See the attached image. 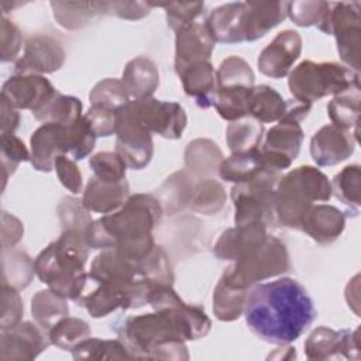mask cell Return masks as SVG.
<instances>
[{"instance_id": "f35d334b", "label": "cell", "mask_w": 361, "mask_h": 361, "mask_svg": "<svg viewBox=\"0 0 361 361\" xmlns=\"http://www.w3.org/2000/svg\"><path fill=\"white\" fill-rule=\"evenodd\" d=\"M264 137V124L254 120H238L228 124L226 131L227 145L231 154L247 152L259 148Z\"/></svg>"}, {"instance_id": "1f68e13d", "label": "cell", "mask_w": 361, "mask_h": 361, "mask_svg": "<svg viewBox=\"0 0 361 361\" xmlns=\"http://www.w3.org/2000/svg\"><path fill=\"white\" fill-rule=\"evenodd\" d=\"M360 85L353 86L348 90L333 96L327 104V113L333 126L351 131L358 138V118H360Z\"/></svg>"}, {"instance_id": "d4e9b609", "label": "cell", "mask_w": 361, "mask_h": 361, "mask_svg": "<svg viewBox=\"0 0 361 361\" xmlns=\"http://www.w3.org/2000/svg\"><path fill=\"white\" fill-rule=\"evenodd\" d=\"M244 1L227 3L209 13L204 24L216 42L237 44L244 42L243 31Z\"/></svg>"}, {"instance_id": "7a4b0ae2", "label": "cell", "mask_w": 361, "mask_h": 361, "mask_svg": "<svg viewBox=\"0 0 361 361\" xmlns=\"http://www.w3.org/2000/svg\"><path fill=\"white\" fill-rule=\"evenodd\" d=\"M250 330L272 344L296 341L316 317L307 290L293 278L255 283L250 288L244 307Z\"/></svg>"}, {"instance_id": "8d00e7d4", "label": "cell", "mask_w": 361, "mask_h": 361, "mask_svg": "<svg viewBox=\"0 0 361 361\" xmlns=\"http://www.w3.org/2000/svg\"><path fill=\"white\" fill-rule=\"evenodd\" d=\"M1 262H3L1 285H8L18 290L30 285L35 274V268H34V261L27 252L18 251V250L8 251V248H4L1 251Z\"/></svg>"}, {"instance_id": "30bf717a", "label": "cell", "mask_w": 361, "mask_h": 361, "mask_svg": "<svg viewBox=\"0 0 361 361\" xmlns=\"http://www.w3.org/2000/svg\"><path fill=\"white\" fill-rule=\"evenodd\" d=\"M128 106L137 121L151 134H158L166 140H178L186 128L188 117L179 103L147 97L130 100Z\"/></svg>"}, {"instance_id": "f5cc1de1", "label": "cell", "mask_w": 361, "mask_h": 361, "mask_svg": "<svg viewBox=\"0 0 361 361\" xmlns=\"http://www.w3.org/2000/svg\"><path fill=\"white\" fill-rule=\"evenodd\" d=\"M68 138H69V154L76 161L86 158L94 148L96 134L93 133L85 116H82L68 127Z\"/></svg>"}, {"instance_id": "681fc988", "label": "cell", "mask_w": 361, "mask_h": 361, "mask_svg": "<svg viewBox=\"0 0 361 361\" xmlns=\"http://www.w3.org/2000/svg\"><path fill=\"white\" fill-rule=\"evenodd\" d=\"M0 158H1V172H3V189L10 175L16 172L21 162L30 161L31 154L28 152L24 142L14 134H1L0 144Z\"/></svg>"}, {"instance_id": "ba28073f", "label": "cell", "mask_w": 361, "mask_h": 361, "mask_svg": "<svg viewBox=\"0 0 361 361\" xmlns=\"http://www.w3.org/2000/svg\"><path fill=\"white\" fill-rule=\"evenodd\" d=\"M361 3L338 1L329 3V7L317 24L324 34L334 35L340 59L350 69H360V45H361Z\"/></svg>"}, {"instance_id": "7dc6e473", "label": "cell", "mask_w": 361, "mask_h": 361, "mask_svg": "<svg viewBox=\"0 0 361 361\" xmlns=\"http://www.w3.org/2000/svg\"><path fill=\"white\" fill-rule=\"evenodd\" d=\"M151 7H164L168 27L178 31L189 24L200 21L204 16L203 1H169V3H148Z\"/></svg>"}, {"instance_id": "52a82bcc", "label": "cell", "mask_w": 361, "mask_h": 361, "mask_svg": "<svg viewBox=\"0 0 361 361\" xmlns=\"http://www.w3.org/2000/svg\"><path fill=\"white\" fill-rule=\"evenodd\" d=\"M279 172L265 169L258 178L248 183H237L231 188L230 196L234 203L235 226L261 223L265 227L276 223V185Z\"/></svg>"}, {"instance_id": "b9f144b4", "label": "cell", "mask_w": 361, "mask_h": 361, "mask_svg": "<svg viewBox=\"0 0 361 361\" xmlns=\"http://www.w3.org/2000/svg\"><path fill=\"white\" fill-rule=\"evenodd\" d=\"M360 180H361V168L360 165H347L344 166L330 182L331 193L350 207L353 216L358 214L360 207Z\"/></svg>"}, {"instance_id": "cb8c5ba5", "label": "cell", "mask_w": 361, "mask_h": 361, "mask_svg": "<svg viewBox=\"0 0 361 361\" xmlns=\"http://www.w3.org/2000/svg\"><path fill=\"white\" fill-rule=\"evenodd\" d=\"M128 192L130 186L126 179L120 182H106L93 175L86 183L82 203L89 212L109 214L124 204L130 196Z\"/></svg>"}, {"instance_id": "94428289", "label": "cell", "mask_w": 361, "mask_h": 361, "mask_svg": "<svg viewBox=\"0 0 361 361\" xmlns=\"http://www.w3.org/2000/svg\"><path fill=\"white\" fill-rule=\"evenodd\" d=\"M85 118L90 124L96 137H109L116 134V114L113 110L92 106L85 114Z\"/></svg>"}, {"instance_id": "4316f807", "label": "cell", "mask_w": 361, "mask_h": 361, "mask_svg": "<svg viewBox=\"0 0 361 361\" xmlns=\"http://www.w3.org/2000/svg\"><path fill=\"white\" fill-rule=\"evenodd\" d=\"M196 180L197 178L188 169L176 171L164 180L157 190V199L162 206L164 214L173 216L186 207H190Z\"/></svg>"}, {"instance_id": "74e56055", "label": "cell", "mask_w": 361, "mask_h": 361, "mask_svg": "<svg viewBox=\"0 0 361 361\" xmlns=\"http://www.w3.org/2000/svg\"><path fill=\"white\" fill-rule=\"evenodd\" d=\"M75 360H133L121 340H102L87 337L72 348Z\"/></svg>"}, {"instance_id": "816d5d0a", "label": "cell", "mask_w": 361, "mask_h": 361, "mask_svg": "<svg viewBox=\"0 0 361 361\" xmlns=\"http://www.w3.org/2000/svg\"><path fill=\"white\" fill-rule=\"evenodd\" d=\"M58 217L63 230L85 231V228L93 221L90 212L85 209L82 200L66 196L58 204Z\"/></svg>"}, {"instance_id": "e575fe53", "label": "cell", "mask_w": 361, "mask_h": 361, "mask_svg": "<svg viewBox=\"0 0 361 361\" xmlns=\"http://www.w3.org/2000/svg\"><path fill=\"white\" fill-rule=\"evenodd\" d=\"M250 289L230 285L220 278L213 292V313L221 322H234L243 313Z\"/></svg>"}, {"instance_id": "680465c9", "label": "cell", "mask_w": 361, "mask_h": 361, "mask_svg": "<svg viewBox=\"0 0 361 361\" xmlns=\"http://www.w3.org/2000/svg\"><path fill=\"white\" fill-rule=\"evenodd\" d=\"M0 38H1V62H11L18 55L21 45H23V37L18 30V27L8 20L7 17H1V25H0Z\"/></svg>"}, {"instance_id": "d6986e66", "label": "cell", "mask_w": 361, "mask_h": 361, "mask_svg": "<svg viewBox=\"0 0 361 361\" xmlns=\"http://www.w3.org/2000/svg\"><path fill=\"white\" fill-rule=\"evenodd\" d=\"M175 37V71L182 72L197 61H210L216 41L204 21H197L178 30Z\"/></svg>"}, {"instance_id": "db71d44e", "label": "cell", "mask_w": 361, "mask_h": 361, "mask_svg": "<svg viewBox=\"0 0 361 361\" xmlns=\"http://www.w3.org/2000/svg\"><path fill=\"white\" fill-rule=\"evenodd\" d=\"M97 16H116L123 20H141L151 11L145 1H93Z\"/></svg>"}, {"instance_id": "6f0895ef", "label": "cell", "mask_w": 361, "mask_h": 361, "mask_svg": "<svg viewBox=\"0 0 361 361\" xmlns=\"http://www.w3.org/2000/svg\"><path fill=\"white\" fill-rule=\"evenodd\" d=\"M54 169L65 189H68L73 195H78L82 192V188H83L82 172L73 159L68 158L66 155H59L55 158Z\"/></svg>"}, {"instance_id": "ee69618b", "label": "cell", "mask_w": 361, "mask_h": 361, "mask_svg": "<svg viewBox=\"0 0 361 361\" xmlns=\"http://www.w3.org/2000/svg\"><path fill=\"white\" fill-rule=\"evenodd\" d=\"M251 89L235 87V89H216L214 109L221 118L227 121H238L248 116V99Z\"/></svg>"}, {"instance_id": "4fadbf2b", "label": "cell", "mask_w": 361, "mask_h": 361, "mask_svg": "<svg viewBox=\"0 0 361 361\" xmlns=\"http://www.w3.org/2000/svg\"><path fill=\"white\" fill-rule=\"evenodd\" d=\"M63 62L65 49L61 41L48 34H37L25 41L24 54L14 69L18 75L54 73L62 68Z\"/></svg>"}, {"instance_id": "be15d7a7", "label": "cell", "mask_w": 361, "mask_h": 361, "mask_svg": "<svg viewBox=\"0 0 361 361\" xmlns=\"http://www.w3.org/2000/svg\"><path fill=\"white\" fill-rule=\"evenodd\" d=\"M0 100H1V134H13L20 124V113L4 96H1Z\"/></svg>"}, {"instance_id": "7402d4cb", "label": "cell", "mask_w": 361, "mask_h": 361, "mask_svg": "<svg viewBox=\"0 0 361 361\" xmlns=\"http://www.w3.org/2000/svg\"><path fill=\"white\" fill-rule=\"evenodd\" d=\"M89 278L97 283L128 289L140 276L135 261L126 258L116 250H104L92 261Z\"/></svg>"}, {"instance_id": "bcb514c9", "label": "cell", "mask_w": 361, "mask_h": 361, "mask_svg": "<svg viewBox=\"0 0 361 361\" xmlns=\"http://www.w3.org/2000/svg\"><path fill=\"white\" fill-rule=\"evenodd\" d=\"M137 274L140 278H145L161 283H173V271L168 254L161 245L152 248V251L140 261H135Z\"/></svg>"}, {"instance_id": "4dcf8cb0", "label": "cell", "mask_w": 361, "mask_h": 361, "mask_svg": "<svg viewBox=\"0 0 361 361\" xmlns=\"http://www.w3.org/2000/svg\"><path fill=\"white\" fill-rule=\"evenodd\" d=\"M286 110V100L268 85L254 86L248 99V116L259 123L279 121Z\"/></svg>"}, {"instance_id": "60d3db41", "label": "cell", "mask_w": 361, "mask_h": 361, "mask_svg": "<svg viewBox=\"0 0 361 361\" xmlns=\"http://www.w3.org/2000/svg\"><path fill=\"white\" fill-rule=\"evenodd\" d=\"M254 82L255 75L248 62L235 55L221 61L216 71V89H251L254 87Z\"/></svg>"}, {"instance_id": "2e32d148", "label": "cell", "mask_w": 361, "mask_h": 361, "mask_svg": "<svg viewBox=\"0 0 361 361\" xmlns=\"http://www.w3.org/2000/svg\"><path fill=\"white\" fill-rule=\"evenodd\" d=\"M56 89L42 75L27 73L10 76L1 87L4 96L17 110H37L47 103Z\"/></svg>"}, {"instance_id": "8fae6325", "label": "cell", "mask_w": 361, "mask_h": 361, "mask_svg": "<svg viewBox=\"0 0 361 361\" xmlns=\"http://www.w3.org/2000/svg\"><path fill=\"white\" fill-rule=\"evenodd\" d=\"M305 133L298 121L279 120L267 131L265 141L259 145L264 166L279 172L289 168L299 155Z\"/></svg>"}, {"instance_id": "6125c7cd", "label": "cell", "mask_w": 361, "mask_h": 361, "mask_svg": "<svg viewBox=\"0 0 361 361\" xmlns=\"http://www.w3.org/2000/svg\"><path fill=\"white\" fill-rule=\"evenodd\" d=\"M24 227L23 223L14 217L13 214H8L6 212L1 213V247L4 248H13L23 237Z\"/></svg>"}, {"instance_id": "ab89813d", "label": "cell", "mask_w": 361, "mask_h": 361, "mask_svg": "<svg viewBox=\"0 0 361 361\" xmlns=\"http://www.w3.org/2000/svg\"><path fill=\"white\" fill-rule=\"evenodd\" d=\"M226 199V190L219 180L213 178H200L196 180L189 209L204 216H213L224 207Z\"/></svg>"}, {"instance_id": "6da1fadb", "label": "cell", "mask_w": 361, "mask_h": 361, "mask_svg": "<svg viewBox=\"0 0 361 361\" xmlns=\"http://www.w3.org/2000/svg\"><path fill=\"white\" fill-rule=\"evenodd\" d=\"M210 327L212 322L202 307L185 303L178 309L127 317L114 331L133 358L182 361L189 360L185 341L203 338Z\"/></svg>"}, {"instance_id": "ac0fdd59", "label": "cell", "mask_w": 361, "mask_h": 361, "mask_svg": "<svg viewBox=\"0 0 361 361\" xmlns=\"http://www.w3.org/2000/svg\"><path fill=\"white\" fill-rule=\"evenodd\" d=\"M31 165L39 172H51L55 158L69 152L68 127L45 123L38 127L30 138Z\"/></svg>"}, {"instance_id": "9c48e42d", "label": "cell", "mask_w": 361, "mask_h": 361, "mask_svg": "<svg viewBox=\"0 0 361 361\" xmlns=\"http://www.w3.org/2000/svg\"><path fill=\"white\" fill-rule=\"evenodd\" d=\"M116 114V152L130 169L145 168L154 155L152 135L134 117L128 102L114 111Z\"/></svg>"}, {"instance_id": "11a10c76", "label": "cell", "mask_w": 361, "mask_h": 361, "mask_svg": "<svg viewBox=\"0 0 361 361\" xmlns=\"http://www.w3.org/2000/svg\"><path fill=\"white\" fill-rule=\"evenodd\" d=\"M330 1H290L288 17L299 27L317 25Z\"/></svg>"}, {"instance_id": "8992f818", "label": "cell", "mask_w": 361, "mask_h": 361, "mask_svg": "<svg viewBox=\"0 0 361 361\" xmlns=\"http://www.w3.org/2000/svg\"><path fill=\"white\" fill-rule=\"evenodd\" d=\"M289 269L290 261L286 245L268 234L259 247L227 267L221 278L233 286L250 289L252 285L286 274Z\"/></svg>"}, {"instance_id": "277c9868", "label": "cell", "mask_w": 361, "mask_h": 361, "mask_svg": "<svg viewBox=\"0 0 361 361\" xmlns=\"http://www.w3.org/2000/svg\"><path fill=\"white\" fill-rule=\"evenodd\" d=\"M329 178L316 166L302 165L281 175L276 185V221L298 230L300 220L314 202H329L331 197Z\"/></svg>"}, {"instance_id": "5bb4252c", "label": "cell", "mask_w": 361, "mask_h": 361, "mask_svg": "<svg viewBox=\"0 0 361 361\" xmlns=\"http://www.w3.org/2000/svg\"><path fill=\"white\" fill-rule=\"evenodd\" d=\"M302 52V37L298 31L283 30L261 51L257 65L262 75L281 79L289 75L290 68Z\"/></svg>"}, {"instance_id": "f6af8a7d", "label": "cell", "mask_w": 361, "mask_h": 361, "mask_svg": "<svg viewBox=\"0 0 361 361\" xmlns=\"http://www.w3.org/2000/svg\"><path fill=\"white\" fill-rule=\"evenodd\" d=\"M90 336V326L78 317H63L59 320L49 331L48 337L52 345L65 350L72 351V348L79 344L82 340L87 338Z\"/></svg>"}, {"instance_id": "603a6c76", "label": "cell", "mask_w": 361, "mask_h": 361, "mask_svg": "<svg viewBox=\"0 0 361 361\" xmlns=\"http://www.w3.org/2000/svg\"><path fill=\"white\" fill-rule=\"evenodd\" d=\"M345 227V214L331 204H313L300 220V230L319 244L336 241Z\"/></svg>"}, {"instance_id": "836d02e7", "label": "cell", "mask_w": 361, "mask_h": 361, "mask_svg": "<svg viewBox=\"0 0 361 361\" xmlns=\"http://www.w3.org/2000/svg\"><path fill=\"white\" fill-rule=\"evenodd\" d=\"M32 116L44 124L55 123L69 127L82 117V102L78 97L62 94L56 90L47 103L32 111Z\"/></svg>"}, {"instance_id": "ffe728a7", "label": "cell", "mask_w": 361, "mask_h": 361, "mask_svg": "<svg viewBox=\"0 0 361 361\" xmlns=\"http://www.w3.org/2000/svg\"><path fill=\"white\" fill-rule=\"evenodd\" d=\"M268 237L267 227L261 223H247L227 228L214 244L213 252L219 259L238 261L259 247Z\"/></svg>"}, {"instance_id": "f1b7e54d", "label": "cell", "mask_w": 361, "mask_h": 361, "mask_svg": "<svg viewBox=\"0 0 361 361\" xmlns=\"http://www.w3.org/2000/svg\"><path fill=\"white\" fill-rule=\"evenodd\" d=\"M185 166L196 178H210L224 159L219 145L209 138H196L185 149Z\"/></svg>"}, {"instance_id": "e0dca14e", "label": "cell", "mask_w": 361, "mask_h": 361, "mask_svg": "<svg viewBox=\"0 0 361 361\" xmlns=\"http://www.w3.org/2000/svg\"><path fill=\"white\" fill-rule=\"evenodd\" d=\"M357 137L333 124L323 126L310 140V155L317 166H333L350 158Z\"/></svg>"}, {"instance_id": "5b68a950", "label": "cell", "mask_w": 361, "mask_h": 361, "mask_svg": "<svg viewBox=\"0 0 361 361\" xmlns=\"http://www.w3.org/2000/svg\"><path fill=\"white\" fill-rule=\"evenodd\" d=\"M360 85L358 72L338 62L302 61L288 75L293 99L313 103L326 96H336Z\"/></svg>"}, {"instance_id": "3957f363", "label": "cell", "mask_w": 361, "mask_h": 361, "mask_svg": "<svg viewBox=\"0 0 361 361\" xmlns=\"http://www.w3.org/2000/svg\"><path fill=\"white\" fill-rule=\"evenodd\" d=\"M164 214L157 196L135 193L100 221L114 243V250L128 259L140 261L155 247L152 230Z\"/></svg>"}, {"instance_id": "7bdbcfd3", "label": "cell", "mask_w": 361, "mask_h": 361, "mask_svg": "<svg viewBox=\"0 0 361 361\" xmlns=\"http://www.w3.org/2000/svg\"><path fill=\"white\" fill-rule=\"evenodd\" d=\"M54 18L65 30L86 27L97 16L93 1H51Z\"/></svg>"}, {"instance_id": "91938a15", "label": "cell", "mask_w": 361, "mask_h": 361, "mask_svg": "<svg viewBox=\"0 0 361 361\" xmlns=\"http://www.w3.org/2000/svg\"><path fill=\"white\" fill-rule=\"evenodd\" d=\"M148 305L154 310H168V309H178L183 306L185 302L175 292L172 285L151 281Z\"/></svg>"}, {"instance_id": "44dd1931", "label": "cell", "mask_w": 361, "mask_h": 361, "mask_svg": "<svg viewBox=\"0 0 361 361\" xmlns=\"http://www.w3.org/2000/svg\"><path fill=\"white\" fill-rule=\"evenodd\" d=\"M290 1H244V41H257L281 24L289 11Z\"/></svg>"}, {"instance_id": "7c38bea8", "label": "cell", "mask_w": 361, "mask_h": 361, "mask_svg": "<svg viewBox=\"0 0 361 361\" xmlns=\"http://www.w3.org/2000/svg\"><path fill=\"white\" fill-rule=\"evenodd\" d=\"M51 344L48 333L31 322H20L0 333L1 361H30Z\"/></svg>"}, {"instance_id": "d6a6232c", "label": "cell", "mask_w": 361, "mask_h": 361, "mask_svg": "<svg viewBox=\"0 0 361 361\" xmlns=\"http://www.w3.org/2000/svg\"><path fill=\"white\" fill-rule=\"evenodd\" d=\"M66 300L51 289L38 290L31 298V313L35 323L48 333L59 320L69 316Z\"/></svg>"}, {"instance_id": "f546056e", "label": "cell", "mask_w": 361, "mask_h": 361, "mask_svg": "<svg viewBox=\"0 0 361 361\" xmlns=\"http://www.w3.org/2000/svg\"><path fill=\"white\" fill-rule=\"evenodd\" d=\"M267 168L264 166L259 148L231 154L230 157L224 158L219 166V175L226 182L233 183H248L258 178Z\"/></svg>"}, {"instance_id": "484cf974", "label": "cell", "mask_w": 361, "mask_h": 361, "mask_svg": "<svg viewBox=\"0 0 361 361\" xmlns=\"http://www.w3.org/2000/svg\"><path fill=\"white\" fill-rule=\"evenodd\" d=\"M183 90L202 109H209L216 99V72L210 61H197L178 73Z\"/></svg>"}, {"instance_id": "c3c4849f", "label": "cell", "mask_w": 361, "mask_h": 361, "mask_svg": "<svg viewBox=\"0 0 361 361\" xmlns=\"http://www.w3.org/2000/svg\"><path fill=\"white\" fill-rule=\"evenodd\" d=\"M89 100L92 106H99L116 111L131 99L121 79L106 78L93 86V89L89 93Z\"/></svg>"}, {"instance_id": "d590c367", "label": "cell", "mask_w": 361, "mask_h": 361, "mask_svg": "<svg viewBox=\"0 0 361 361\" xmlns=\"http://www.w3.org/2000/svg\"><path fill=\"white\" fill-rule=\"evenodd\" d=\"M344 330H333L327 326L316 327L305 341V354L307 360L323 361L341 355Z\"/></svg>"}, {"instance_id": "9a60e30c", "label": "cell", "mask_w": 361, "mask_h": 361, "mask_svg": "<svg viewBox=\"0 0 361 361\" xmlns=\"http://www.w3.org/2000/svg\"><path fill=\"white\" fill-rule=\"evenodd\" d=\"M34 268L35 275L42 283L65 299L72 300H78L82 296L86 279L89 276L86 271L75 272L59 267L54 259L49 244L34 259Z\"/></svg>"}, {"instance_id": "83f0119b", "label": "cell", "mask_w": 361, "mask_h": 361, "mask_svg": "<svg viewBox=\"0 0 361 361\" xmlns=\"http://www.w3.org/2000/svg\"><path fill=\"white\" fill-rule=\"evenodd\" d=\"M121 82L131 100L152 97L159 85V73L155 63L147 56H137L127 62Z\"/></svg>"}, {"instance_id": "f907efd6", "label": "cell", "mask_w": 361, "mask_h": 361, "mask_svg": "<svg viewBox=\"0 0 361 361\" xmlns=\"http://www.w3.org/2000/svg\"><path fill=\"white\" fill-rule=\"evenodd\" d=\"M89 166L94 176L106 182H120L126 179L127 165L114 151H102L90 157Z\"/></svg>"}, {"instance_id": "9f6ffc18", "label": "cell", "mask_w": 361, "mask_h": 361, "mask_svg": "<svg viewBox=\"0 0 361 361\" xmlns=\"http://www.w3.org/2000/svg\"><path fill=\"white\" fill-rule=\"evenodd\" d=\"M24 313L23 299L18 293V289L1 285V314H0V329L14 327L21 322Z\"/></svg>"}]
</instances>
